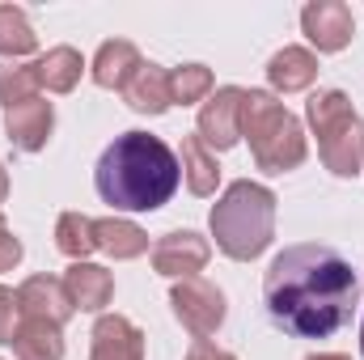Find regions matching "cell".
<instances>
[{
	"label": "cell",
	"mask_w": 364,
	"mask_h": 360,
	"mask_svg": "<svg viewBox=\"0 0 364 360\" xmlns=\"http://www.w3.org/2000/svg\"><path fill=\"white\" fill-rule=\"evenodd\" d=\"M263 305L279 331L296 339H331L352 322L360 280L343 250L326 242H296L272 259L263 275Z\"/></svg>",
	"instance_id": "6da1fadb"
},
{
	"label": "cell",
	"mask_w": 364,
	"mask_h": 360,
	"mask_svg": "<svg viewBox=\"0 0 364 360\" xmlns=\"http://www.w3.org/2000/svg\"><path fill=\"white\" fill-rule=\"evenodd\" d=\"M182 182V162L161 136L149 132H123L114 136L93 170L97 195L114 212H157L174 199Z\"/></svg>",
	"instance_id": "7a4b0ae2"
},
{
	"label": "cell",
	"mask_w": 364,
	"mask_h": 360,
	"mask_svg": "<svg viewBox=\"0 0 364 360\" xmlns=\"http://www.w3.org/2000/svg\"><path fill=\"white\" fill-rule=\"evenodd\" d=\"M212 238L216 246L233 259V263H250L259 259L275 238V191L263 182L237 179L220 191V199L208 212Z\"/></svg>",
	"instance_id": "3957f363"
},
{
	"label": "cell",
	"mask_w": 364,
	"mask_h": 360,
	"mask_svg": "<svg viewBox=\"0 0 364 360\" xmlns=\"http://www.w3.org/2000/svg\"><path fill=\"white\" fill-rule=\"evenodd\" d=\"M242 140H250V157L263 174H288L309 157V140H305L301 119L272 90H246Z\"/></svg>",
	"instance_id": "277c9868"
},
{
	"label": "cell",
	"mask_w": 364,
	"mask_h": 360,
	"mask_svg": "<svg viewBox=\"0 0 364 360\" xmlns=\"http://www.w3.org/2000/svg\"><path fill=\"white\" fill-rule=\"evenodd\" d=\"M305 119L318 136L322 166L335 179H356L364 170V119L343 90H318L305 102Z\"/></svg>",
	"instance_id": "5b68a950"
},
{
	"label": "cell",
	"mask_w": 364,
	"mask_h": 360,
	"mask_svg": "<svg viewBox=\"0 0 364 360\" xmlns=\"http://www.w3.org/2000/svg\"><path fill=\"white\" fill-rule=\"evenodd\" d=\"M170 305H174V318H178L195 339L216 335V331L225 327V314H229L225 292H220L212 280H203V275L174 280V288H170Z\"/></svg>",
	"instance_id": "8992f818"
},
{
	"label": "cell",
	"mask_w": 364,
	"mask_h": 360,
	"mask_svg": "<svg viewBox=\"0 0 364 360\" xmlns=\"http://www.w3.org/2000/svg\"><path fill=\"white\" fill-rule=\"evenodd\" d=\"M242 102H246V90L220 85V90H212V97L199 106L195 136H199L212 153H229V149L242 140Z\"/></svg>",
	"instance_id": "52a82bcc"
},
{
	"label": "cell",
	"mask_w": 364,
	"mask_h": 360,
	"mask_svg": "<svg viewBox=\"0 0 364 360\" xmlns=\"http://www.w3.org/2000/svg\"><path fill=\"white\" fill-rule=\"evenodd\" d=\"M301 30H305L314 51L335 55L356 38V17H352V9L343 0H309L301 9Z\"/></svg>",
	"instance_id": "ba28073f"
},
{
	"label": "cell",
	"mask_w": 364,
	"mask_h": 360,
	"mask_svg": "<svg viewBox=\"0 0 364 360\" xmlns=\"http://www.w3.org/2000/svg\"><path fill=\"white\" fill-rule=\"evenodd\" d=\"M208 259H212V246L195 229H174L153 242V271L166 280H191L208 268Z\"/></svg>",
	"instance_id": "9c48e42d"
},
{
	"label": "cell",
	"mask_w": 364,
	"mask_h": 360,
	"mask_svg": "<svg viewBox=\"0 0 364 360\" xmlns=\"http://www.w3.org/2000/svg\"><path fill=\"white\" fill-rule=\"evenodd\" d=\"M51 132H55V106L47 97H30V102H17L13 110H4V136L21 153H43Z\"/></svg>",
	"instance_id": "30bf717a"
},
{
	"label": "cell",
	"mask_w": 364,
	"mask_h": 360,
	"mask_svg": "<svg viewBox=\"0 0 364 360\" xmlns=\"http://www.w3.org/2000/svg\"><path fill=\"white\" fill-rule=\"evenodd\" d=\"M17 301H21V318H43L51 327H64L77 314V305H73V297L64 288V275H30V280H21Z\"/></svg>",
	"instance_id": "8fae6325"
},
{
	"label": "cell",
	"mask_w": 364,
	"mask_h": 360,
	"mask_svg": "<svg viewBox=\"0 0 364 360\" xmlns=\"http://www.w3.org/2000/svg\"><path fill=\"white\" fill-rule=\"evenodd\" d=\"M90 360H144V331L123 314H102L90 331Z\"/></svg>",
	"instance_id": "7c38bea8"
},
{
	"label": "cell",
	"mask_w": 364,
	"mask_h": 360,
	"mask_svg": "<svg viewBox=\"0 0 364 360\" xmlns=\"http://www.w3.org/2000/svg\"><path fill=\"white\" fill-rule=\"evenodd\" d=\"M140 64H144V55H140V47L132 43V38H106L102 47H97V55H93L90 64V77L93 85H102V90H127V81L140 73Z\"/></svg>",
	"instance_id": "4fadbf2b"
},
{
	"label": "cell",
	"mask_w": 364,
	"mask_h": 360,
	"mask_svg": "<svg viewBox=\"0 0 364 360\" xmlns=\"http://www.w3.org/2000/svg\"><path fill=\"white\" fill-rule=\"evenodd\" d=\"M123 102H127L136 115H149V119L166 115V110L174 106V97H170V68H161V64L144 60V64H140V73L127 81Z\"/></svg>",
	"instance_id": "5bb4252c"
},
{
	"label": "cell",
	"mask_w": 364,
	"mask_h": 360,
	"mask_svg": "<svg viewBox=\"0 0 364 360\" xmlns=\"http://www.w3.org/2000/svg\"><path fill=\"white\" fill-rule=\"evenodd\" d=\"M267 81L275 93H301L318 81V55L309 47H279L267 60Z\"/></svg>",
	"instance_id": "9a60e30c"
},
{
	"label": "cell",
	"mask_w": 364,
	"mask_h": 360,
	"mask_svg": "<svg viewBox=\"0 0 364 360\" xmlns=\"http://www.w3.org/2000/svg\"><path fill=\"white\" fill-rule=\"evenodd\" d=\"M64 288H68V297H73L77 309L102 314L110 305V297H114V275L106 268H97V263H73V268L64 271Z\"/></svg>",
	"instance_id": "2e32d148"
},
{
	"label": "cell",
	"mask_w": 364,
	"mask_h": 360,
	"mask_svg": "<svg viewBox=\"0 0 364 360\" xmlns=\"http://www.w3.org/2000/svg\"><path fill=\"white\" fill-rule=\"evenodd\" d=\"M93 233H97V250H106V255H110V259H119V263L149 255V233H144L136 221L102 216V221H93Z\"/></svg>",
	"instance_id": "e0dca14e"
},
{
	"label": "cell",
	"mask_w": 364,
	"mask_h": 360,
	"mask_svg": "<svg viewBox=\"0 0 364 360\" xmlns=\"http://www.w3.org/2000/svg\"><path fill=\"white\" fill-rule=\"evenodd\" d=\"M34 73H38V90L47 93H73L81 85V73H85V60L77 47H51L47 55L34 60Z\"/></svg>",
	"instance_id": "ac0fdd59"
},
{
	"label": "cell",
	"mask_w": 364,
	"mask_h": 360,
	"mask_svg": "<svg viewBox=\"0 0 364 360\" xmlns=\"http://www.w3.org/2000/svg\"><path fill=\"white\" fill-rule=\"evenodd\" d=\"M17 360H64V327H51L43 318H21L13 335Z\"/></svg>",
	"instance_id": "d6986e66"
},
{
	"label": "cell",
	"mask_w": 364,
	"mask_h": 360,
	"mask_svg": "<svg viewBox=\"0 0 364 360\" xmlns=\"http://www.w3.org/2000/svg\"><path fill=\"white\" fill-rule=\"evenodd\" d=\"M182 179H186V191L199 195V199L216 195V186H220L216 153H212L199 136H182Z\"/></svg>",
	"instance_id": "ffe728a7"
},
{
	"label": "cell",
	"mask_w": 364,
	"mask_h": 360,
	"mask_svg": "<svg viewBox=\"0 0 364 360\" xmlns=\"http://www.w3.org/2000/svg\"><path fill=\"white\" fill-rule=\"evenodd\" d=\"M55 250L73 263H85L97 250V233H93V216L85 212H64L55 221Z\"/></svg>",
	"instance_id": "44dd1931"
},
{
	"label": "cell",
	"mask_w": 364,
	"mask_h": 360,
	"mask_svg": "<svg viewBox=\"0 0 364 360\" xmlns=\"http://www.w3.org/2000/svg\"><path fill=\"white\" fill-rule=\"evenodd\" d=\"M34 47H38V34H34L26 9L21 4H0V55L13 64V60L30 55Z\"/></svg>",
	"instance_id": "7402d4cb"
},
{
	"label": "cell",
	"mask_w": 364,
	"mask_h": 360,
	"mask_svg": "<svg viewBox=\"0 0 364 360\" xmlns=\"http://www.w3.org/2000/svg\"><path fill=\"white\" fill-rule=\"evenodd\" d=\"M216 90V81H212V68L208 64H182V68H170V97H174V106H203L208 97Z\"/></svg>",
	"instance_id": "603a6c76"
},
{
	"label": "cell",
	"mask_w": 364,
	"mask_h": 360,
	"mask_svg": "<svg viewBox=\"0 0 364 360\" xmlns=\"http://www.w3.org/2000/svg\"><path fill=\"white\" fill-rule=\"evenodd\" d=\"M38 97V73L34 64H0V106L13 110L17 102Z\"/></svg>",
	"instance_id": "cb8c5ba5"
},
{
	"label": "cell",
	"mask_w": 364,
	"mask_h": 360,
	"mask_svg": "<svg viewBox=\"0 0 364 360\" xmlns=\"http://www.w3.org/2000/svg\"><path fill=\"white\" fill-rule=\"evenodd\" d=\"M21 327V301H17V288L0 284V344L13 348V335Z\"/></svg>",
	"instance_id": "d4e9b609"
},
{
	"label": "cell",
	"mask_w": 364,
	"mask_h": 360,
	"mask_svg": "<svg viewBox=\"0 0 364 360\" xmlns=\"http://www.w3.org/2000/svg\"><path fill=\"white\" fill-rule=\"evenodd\" d=\"M21 255H26V250H21V238H17L9 225H0V275L17 268V263H21Z\"/></svg>",
	"instance_id": "484cf974"
},
{
	"label": "cell",
	"mask_w": 364,
	"mask_h": 360,
	"mask_svg": "<svg viewBox=\"0 0 364 360\" xmlns=\"http://www.w3.org/2000/svg\"><path fill=\"white\" fill-rule=\"evenodd\" d=\"M182 360H237L233 352H225V348H216L212 339H195L191 348H186V356Z\"/></svg>",
	"instance_id": "4316f807"
},
{
	"label": "cell",
	"mask_w": 364,
	"mask_h": 360,
	"mask_svg": "<svg viewBox=\"0 0 364 360\" xmlns=\"http://www.w3.org/2000/svg\"><path fill=\"white\" fill-rule=\"evenodd\" d=\"M4 199H9V170H4V162H0V208H4Z\"/></svg>",
	"instance_id": "83f0119b"
},
{
	"label": "cell",
	"mask_w": 364,
	"mask_h": 360,
	"mask_svg": "<svg viewBox=\"0 0 364 360\" xmlns=\"http://www.w3.org/2000/svg\"><path fill=\"white\" fill-rule=\"evenodd\" d=\"M305 360H352V356H343V352H314V356H305Z\"/></svg>",
	"instance_id": "f1b7e54d"
},
{
	"label": "cell",
	"mask_w": 364,
	"mask_h": 360,
	"mask_svg": "<svg viewBox=\"0 0 364 360\" xmlns=\"http://www.w3.org/2000/svg\"><path fill=\"white\" fill-rule=\"evenodd\" d=\"M360 356H364V322H360Z\"/></svg>",
	"instance_id": "f546056e"
},
{
	"label": "cell",
	"mask_w": 364,
	"mask_h": 360,
	"mask_svg": "<svg viewBox=\"0 0 364 360\" xmlns=\"http://www.w3.org/2000/svg\"><path fill=\"white\" fill-rule=\"evenodd\" d=\"M0 225H4V212H0Z\"/></svg>",
	"instance_id": "4dcf8cb0"
}]
</instances>
